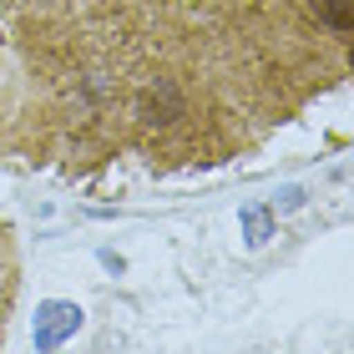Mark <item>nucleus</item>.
Listing matches in <instances>:
<instances>
[{"label": "nucleus", "mask_w": 354, "mask_h": 354, "mask_svg": "<svg viewBox=\"0 0 354 354\" xmlns=\"http://www.w3.org/2000/svg\"><path fill=\"white\" fill-rule=\"evenodd\" d=\"M314 10H319V21H324L334 36H349L354 30V6L349 0H314Z\"/></svg>", "instance_id": "obj_1"}]
</instances>
